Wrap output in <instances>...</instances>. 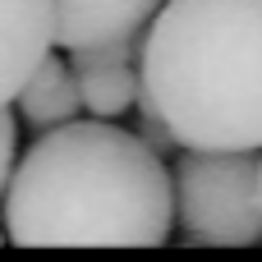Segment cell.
Here are the masks:
<instances>
[{"mask_svg": "<svg viewBox=\"0 0 262 262\" xmlns=\"http://www.w3.org/2000/svg\"><path fill=\"white\" fill-rule=\"evenodd\" d=\"M14 143H18V120L5 106L0 111V203H5V189H9V175H14Z\"/></svg>", "mask_w": 262, "mask_h": 262, "instance_id": "9c48e42d", "label": "cell"}, {"mask_svg": "<svg viewBox=\"0 0 262 262\" xmlns=\"http://www.w3.org/2000/svg\"><path fill=\"white\" fill-rule=\"evenodd\" d=\"M138 74L184 147L262 152V0H166Z\"/></svg>", "mask_w": 262, "mask_h": 262, "instance_id": "7a4b0ae2", "label": "cell"}, {"mask_svg": "<svg viewBox=\"0 0 262 262\" xmlns=\"http://www.w3.org/2000/svg\"><path fill=\"white\" fill-rule=\"evenodd\" d=\"M5 239H9V235H5V226H0V244H5Z\"/></svg>", "mask_w": 262, "mask_h": 262, "instance_id": "30bf717a", "label": "cell"}, {"mask_svg": "<svg viewBox=\"0 0 262 262\" xmlns=\"http://www.w3.org/2000/svg\"><path fill=\"white\" fill-rule=\"evenodd\" d=\"M78 74V92H83V111L97 120H115L129 106H138L143 92V74L134 64H92V69H74Z\"/></svg>", "mask_w": 262, "mask_h": 262, "instance_id": "52a82bcc", "label": "cell"}, {"mask_svg": "<svg viewBox=\"0 0 262 262\" xmlns=\"http://www.w3.org/2000/svg\"><path fill=\"white\" fill-rule=\"evenodd\" d=\"M14 106H18V120L32 124L37 134L78 120V111H83V92H78V74H74V64H64L60 55H46V60L37 64V74L23 83V92L14 97Z\"/></svg>", "mask_w": 262, "mask_h": 262, "instance_id": "8992f818", "label": "cell"}, {"mask_svg": "<svg viewBox=\"0 0 262 262\" xmlns=\"http://www.w3.org/2000/svg\"><path fill=\"white\" fill-rule=\"evenodd\" d=\"M5 235L18 249H161L175 239V175L111 120L55 124L14 161Z\"/></svg>", "mask_w": 262, "mask_h": 262, "instance_id": "6da1fadb", "label": "cell"}, {"mask_svg": "<svg viewBox=\"0 0 262 262\" xmlns=\"http://www.w3.org/2000/svg\"><path fill=\"white\" fill-rule=\"evenodd\" d=\"M166 0H55V46L78 51L97 41L143 37Z\"/></svg>", "mask_w": 262, "mask_h": 262, "instance_id": "5b68a950", "label": "cell"}, {"mask_svg": "<svg viewBox=\"0 0 262 262\" xmlns=\"http://www.w3.org/2000/svg\"><path fill=\"white\" fill-rule=\"evenodd\" d=\"M138 138H143L147 147H157L161 157H170V152H180V147H184V143L175 138L170 120L152 106V97H147V92H138Z\"/></svg>", "mask_w": 262, "mask_h": 262, "instance_id": "ba28073f", "label": "cell"}, {"mask_svg": "<svg viewBox=\"0 0 262 262\" xmlns=\"http://www.w3.org/2000/svg\"><path fill=\"white\" fill-rule=\"evenodd\" d=\"M175 239L198 249L262 244V161L253 152L180 147L175 157Z\"/></svg>", "mask_w": 262, "mask_h": 262, "instance_id": "3957f363", "label": "cell"}, {"mask_svg": "<svg viewBox=\"0 0 262 262\" xmlns=\"http://www.w3.org/2000/svg\"><path fill=\"white\" fill-rule=\"evenodd\" d=\"M55 46V0H0V111Z\"/></svg>", "mask_w": 262, "mask_h": 262, "instance_id": "277c9868", "label": "cell"}]
</instances>
